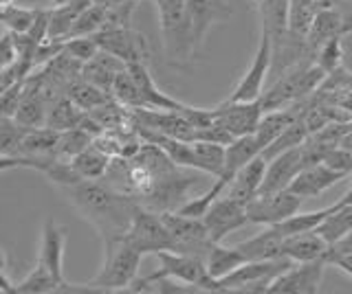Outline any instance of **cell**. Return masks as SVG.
I'll return each instance as SVG.
<instances>
[{"label":"cell","mask_w":352,"mask_h":294,"mask_svg":"<svg viewBox=\"0 0 352 294\" xmlns=\"http://www.w3.org/2000/svg\"><path fill=\"white\" fill-rule=\"evenodd\" d=\"M60 191L77 215L99 233L102 242L126 235L132 213L139 204L132 195L119 193L99 180H80L69 187H60Z\"/></svg>","instance_id":"6da1fadb"},{"label":"cell","mask_w":352,"mask_h":294,"mask_svg":"<svg viewBox=\"0 0 352 294\" xmlns=\"http://www.w3.org/2000/svg\"><path fill=\"white\" fill-rule=\"evenodd\" d=\"M141 255L124 237L104 239V266L97 275L84 283V292H124L137 277Z\"/></svg>","instance_id":"7a4b0ae2"},{"label":"cell","mask_w":352,"mask_h":294,"mask_svg":"<svg viewBox=\"0 0 352 294\" xmlns=\"http://www.w3.org/2000/svg\"><path fill=\"white\" fill-rule=\"evenodd\" d=\"M289 257H275L262 261H245L227 277L218 279V292H267L269 283L289 268Z\"/></svg>","instance_id":"3957f363"},{"label":"cell","mask_w":352,"mask_h":294,"mask_svg":"<svg viewBox=\"0 0 352 294\" xmlns=\"http://www.w3.org/2000/svg\"><path fill=\"white\" fill-rule=\"evenodd\" d=\"M196 184H198V176L187 173L183 167H174L154 178L150 191L146 195H141L137 202L157 213L176 211L187 200V191L196 187Z\"/></svg>","instance_id":"277c9868"},{"label":"cell","mask_w":352,"mask_h":294,"mask_svg":"<svg viewBox=\"0 0 352 294\" xmlns=\"http://www.w3.org/2000/svg\"><path fill=\"white\" fill-rule=\"evenodd\" d=\"M124 239L141 257L150 253L157 255L159 250H172V237L161 220V213L150 211L141 204H137L135 213H132Z\"/></svg>","instance_id":"5b68a950"},{"label":"cell","mask_w":352,"mask_h":294,"mask_svg":"<svg viewBox=\"0 0 352 294\" xmlns=\"http://www.w3.org/2000/svg\"><path fill=\"white\" fill-rule=\"evenodd\" d=\"M161 220L172 237V250L205 259L209 246H212V239H209L201 217H187L176 211H165L161 213Z\"/></svg>","instance_id":"8992f818"},{"label":"cell","mask_w":352,"mask_h":294,"mask_svg":"<svg viewBox=\"0 0 352 294\" xmlns=\"http://www.w3.org/2000/svg\"><path fill=\"white\" fill-rule=\"evenodd\" d=\"M157 259H159V272L163 277L187 283L194 290L218 292V281L207 275L203 259L185 253H176V250H159Z\"/></svg>","instance_id":"52a82bcc"},{"label":"cell","mask_w":352,"mask_h":294,"mask_svg":"<svg viewBox=\"0 0 352 294\" xmlns=\"http://www.w3.org/2000/svg\"><path fill=\"white\" fill-rule=\"evenodd\" d=\"M326 259L311 261H293L269 283L267 294H315L322 286V277L326 270Z\"/></svg>","instance_id":"ba28073f"},{"label":"cell","mask_w":352,"mask_h":294,"mask_svg":"<svg viewBox=\"0 0 352 294\" xmlns=\"http://www.w3.org/2000/svg\"><path fill=\"white\" fill-rule=\"evenodd\" d=\"M302 198L295 195L289 189L282 191H273V193H258L247 206V222L249 224H278L286 220L289 215L297 213L302 206Z\"/></svg>","instance_id":"9c48e42d"},{"label":"cell","mask_w":352,"mask_h":294,"mask_svg":"<svg viewBox=\"0 0 352 294\" xmlns=\"http://www.w3.org/2000/svg\"><path fill=\"white\" fill-rule=\"evenodd\" d=\"M93 38L99 49L113 53V56L119 58L124 64H135V62L148 64V58H150L148 40L143 38L137 29H132V27L106 29L95 34Z\"/></svg>","instance_id":"30bf717a"},{"label":"cell","mask_w":352,"mask_h":294,"mask_svg":"<svg viewBox=\"0 0 352 294\" xmlns=\"http://www.w3.org/2000/svg\"><path fill=\"white\" fill-rule=\"evenodd\" d=\"M271 71V36L262 29L260 45L256 56H253L251 66L242 75V79L236 84L234 93L229 95V101H256L264 93V82Z\"/></svg>","instance_id":"8fae6325"},{"label":"cell","mask_w":352,"mask_h":294,"mask_svg":"<svg viewBox=\"0 0 352 294\" xmlns=\"http://www.w3.org/2000/svg\"><path fill=\"white\" fill-rule=\"evenodd\" d=\"M201 220H203V224L207 228V235L212 242H223L229 233H234L245 224H249L247 213H245V204L231 200L223 193L207 206V211L203 213Z\"/></svg>","instance_id":"7c38bea8"},{"label":"cell","mask_w":352,"mask_h":294,"mask_svg":"<svg viewBox=\"0 0 352 294\" xmlns=\"http://www.w3.org/2000/svg\"><path fill=\"white\" fill-rule=\"evenodd\" d=\"M214 121L220 123L229 134L234 136H245L253 134L260 117H262V103L256 101H223L220 106L212 108Z\"/></svg>","instance_id":"4fadbf2b"},{"label":"cell","mask_w":352,"mask_h":294,"mask_svg":"<svg viewBox=\"0 0 352 294\" xmlns=\"http://www.w3.org/2000/svg\"><path fill=\"white\" fill-rule=\"evenodd\" d=\"M306 167V160L302 154V145L293 149H286L282 154L267 160V169H264V178L258 193H273L282 191L291 184V180Z\"/></svg>","instance_id":"5bb4252c"},{"label":"cell","mask_w":352,"mask_h":294,"mask_svg":"<svg viewBox=\"0 0 352 294\" xmlns=\"http://www.w3.org/2000/svg\"><path fill=\"white\" fill-rule=\"evenodd\" d=\"M185 12L187 20H190L196 51L205 42L209 29L231 16V9L225 0H185Z\"/></svg>","instance_id":"9a60e30c"},{"label":"cell","mask_w":352,"mask_h":294,"mask_svg":"<svg viewBox=\"0 0 352 294\" xmlns=\"http://www.w3.org/2000/svg\"><path fill=\"white\" fill-rule=\"evenodd\" d=\"M64 246H66V226L58 224L53 217H47L42 224V233H40L36 266L49 270L58 281H64V270H62Z\"/></svg>","instance_id":"2e32d148"},{"label":"cell","mask_w":352,"mask_h":294,"mask_svg":"<svg viewBox=\"0 0 352 294\" xmlns=\"http://www.w3.org/2000/svg\"><path fill=\"white\" fill-rule=\"evenodd\" d=\"M344 178H346L344 173L330 169L326 162H315V165H308L297 173L286 189L293 191L295 195H300L302 200H311V198H317V195H322L328 187H333V184H337Z\"/></svg>","instance_id":"e0dca14e"},{"label":"cell","mask_w":352,"mask_h":294,"mask_svg":"<svg viewBox=\"0 0 352 294\" xmlns=\"http://www.w3.org/2000/svg\"><path fill=\"white\" fill-rule=\"evenodd\" d=\"M264 169H267V158H264L262 154H258L256 158H251L247 165H242L236 171V176L229 180L223 195L247 206L260 191Z\"/></svg>","instance_id":"ac0fdd59"},{"label":"cell","mask_w":352,"mask_h":294,"mask_svg":"<svg viewBox=\"0 0 352 294\" xmlns=\"http://www.w3.org/2000/svg\"><path fill=\"white\" fill-rule=\"evenodd\" d=\"M126 71L135 82V86L141 93V99H143V108H152V110H181L183 101L174 99V97L165 95L157 84H154L152 75L148 71V64H126Z\"/></svg>","instance_id":"d6986e66"},{"label":"cell","mask_w":352,"mask_h":294,"mask_svg":"<svg viewBox=\"0 0 352 294\" xmlns=\"http://www.w3.org/2000/svg\"><path fill=\"white\" fill-rule=\"evenodd\" d=\"M121 71H126V64L119 58H115L113 53L99 49L91 60L82 64V79L95 84L97 88H102L110 95L113 82Z\"/></svg>","instance_id":"ffe728a7"},{"label":"cell","mask_w":352,"mask_h":294,"mask_svg":"<svg viewBox=\"0 0 352 294\" xmlns=\"http://www.w3.org/2000/svg\"><path fill=\"white\" fill-rule=\"evenodd\" d=\"M47 108L49 103L44 101V97L38 93V88L29 79H25V88H22L20 103L14 112V119L20 127H42L47 123Z\"/></svg>","instance_id":"44dd1931"},{"label":"cell","mask_w":352,"mask_h":294,"mask_svg":"<svg viewBox=\"0 0 352 294\" xmlns=\"http://www.w3.org/2000/svg\"><path fill=\"white\" fill-rule=\"evenodd\" d=\"M328 250V244L315 231L297 233L282 239V257H289L291 261H311L322 259Z\"/></svg>","instance_id":"7402d4cb"},{"label":"cell","mask_w":352,"mask_h":294,"mask_svg":"<svg viewBox=\"0 0 352 294\" xmlns=\"http://www.w3.org/2000/svg\"><path fill=\"white\" fill-rule=\"evenodd\" d=\"M58 136H60L58 130L47 127V125L25 130V134L20 138L18 156H25L31 160L55 156L53 151H55V143H58Z\"/></svg>","instance_id":"603a6c76"},{"label":"cell","mask_w":352,"mask_h":294,"mask_svg":"<svg viewBox=\"0 0 352 294\" xmlns=\"http://www.w3.org/2000/svg\"><path fill=\"white\" fill-rule=\"evenodd\" d=\"M335 36H344L341 34V14L335 7L317 9V14L306 34V45L313 51V58H315V51Z\"/></svg>","instance_id":"cb8c5ba5"},{"label":"cell","mask_w":352,"mask_h":294,"mask_svg":"<svg viewBox=\"0 0 352 294\" xmlns=\"http://www.w3.org/2000/svg\"><path fill=\"white\" fill-rule=\"evenodd\" d=\"M247 261H262V259H275L282 257V237L273 226L264 228L256 237H249L245 242L236 244Z\"/></svg>","instance_id":"d4e9b609"},{"label":"cell","mask_w":352,"mask_h":294,"mask_svg":"<svg viewBox=\"0 0 352 294\" xmlns=\"http://www.w3.org/2000/svg\"><path fill=\"white\" fill-rule=\"evenodd\" d=\"M260 145L253 134H245V136H236L231 143L225 145V167L220 178H225L227 182L236 176V171L247 165L251 158H256L260 154Z\"/></svg>","instance_id":"484cf974"},{"label":"cell","mask_w":352,"mask_h":294,"mask_svg":"<svg viewBox=\"0 0 352 294\" xmlns=\"http://www.w3.org/2000/svg\"><path fill=\"white\" fill-rule=\"evenodd\" d=\"M203 261H205L207 275L218 281V279L227 277L231 270H236L238 266L245 264L247 259L242 257V253L236 246L229 248V246H223L220 242H212V246H209Z\"/></svg>","instance_id":"4316f807"},{"label":"cell","mask_w":352,"mask_h":294,"mask_svg":"<svg viewBox=\"0 0 352 294\" xmlns=\"http://www.w3.org/2000/svg\"><path fill=\"white\" fill-rule=\"evenodd\" d=\"M317 235H322L324 242L330 246L339 242L341 237H346L348 233H352V204H339L333 213H328L322 222L315 228Z\"/></svg>","instance_id":"83f0119b"},{"label":"cell","mask_w":352,"mask_h":294,"mask_svg":"<svg viewBox=\"0 0 352 294\" xmlns=\"http://www.w3.org/2000/svg\"><path fill=\"white\" fill-rule=\"evenodd\" d=\"M86 117V112L82 108H77L69 97L62 95L55 101L49 103L47 108V127H53L62 132V130H71V127H80L82 119Z\"/></svg>","instance_id":"f1b7e54d"},{"label":"cell","mask_w":352,"mask_h":294,"mask_svg":"<svg viewBox=\"0 0 352 294\" xmlns=\"http://www.w3.org/2000/svg\"><path fill=\"white\" fill-rule=\"evenodd\" d=\"M69 162H71V167L75 169V173L82 180H99L106 173L108 165H110V156L102 154L97 147L88 145L77 156H73Z\"/></svg>","instance_id":"f546056e"},{"label":"cell","mask_w":352,"mask_h":294,"mask_svg":"<svg viewBox=\"0 0 352 294\" xmlns=\"http://www.w3.org/2000/svg\"><path fill=\"white\" fill-rule=\"evenodd\" d=\"M335 209H337V202H335V204H330V206H326V209L313 211V213H300V211H297V213H293V215L286 217V220H282V222H278V224H269V226H273L275 231L280 233V237L284 239V237H291V235H297V233L315 231L317 224L322 222L328 213H333Z\"/></svg>","instance_id":"4dcf8cb0"},{"label":"cell","mask_w":352,"mask_h":294,"mask_svg":"<svg viewBox=\"0 0 352 294\" xmlns=\"http://www.w3.org/2000/svg\"><path fill=\"white\" fill-rule=\"evenodd\" d=\"M196 171L209 173V176L218 178L225 167V145L209 143V140H192Z\"/></svg>","instance_id":"1f68e13d"},{"label":"cell","mask_w":352,"mask_h":294,"mask_svg":"<svg viewBox=\"0 0 352 294\" xmlns=\"http://www.w3.org/2000/svg\"><path fill=\"white\" fill-rule=\"evenodd\" d=\"M317 9L319 7L315 0H289V9H286V31H289L291 36L306 40L308 27H311Z\"/></svg>","instance_id":"d6a6232c"},{"label":"cell","mask_w":352,"mask_h":294,"mask_svg":"<svg viewBox=\"0 0 352 294\" xmlns=\"http://www.w3.org/2000/svg\"><path fill=\"white\" fill-rule=\"evenodd\" d=\"M308 136H311V134H308V127L304 123V117H300V119H295V121L289 127H284V132L275 136L271 143L260 151V154L267 158V160H271L273 156L282 154V151H286V149H293L297 145H302Z\"/></svg>","instance_id":"836d02e7"},{"label":"cell","mask_w":352,"mask_h":294,"mask_svg":"<svg viewBox=\"0 0 352 294\" xmlns=\"http://www.w3.org/2000/svg\"><path fill=\"white\" fill-rule=\"evenodd\" d=\"M64 95L69 97V99L77 106V108H82L84 112H91L93 108L97 106H102L104 101L110 99V95L102 88H97L95 84L91 82H86V79H75L69 88L64 90Z\"/></svg>","instance_id":"e575fe53"},{"label":"cell","mask_w":352,"mask_h":294,"mask_svg":"<svg viewBox=\"0 0 352 294\" xmlns=\"http://www.w3.org/2000/svg\"><path fill=\"white\" fill-rule=\"evenodd\" d=\"M93 143V134L86 132L82 127H71V130H62L58 136V143H55L53 154L62 158V160H71L73 156L80 154L82 149H86Z\"/></svg>","instance_id":"d590c367"},{"label":"cell","mask_w":352,"mask_h":294,"mask_svg":"<svg viewBox=\"0 0 352 294\" xmlns=\"http://www.w3.org/2000/svg\"><path fill=\"white\" fill-rule=\"evenodd\" d=\"M106 23V7L102 5H91L75 18V23L69 31V38H80V36H95L104 29Z\"/></svg>","instance_id":"8d00e7d4"},{"label":"cell","mask_w":352,"mask_h":294,"mask_svg":"<svg viewBox=\"0 0 352 294\" xmlns=\"http://www.w3.org/2000/svg\"><path fill=\"white\" fill-rule=\"evenodd\" d=\"M38 9H29V7H18L14 3L9 5H0V25H3L11 34H27L33 18H36Z\"/></svg>","instance_id":"74e56055"},{"label":"cell","mask_w":352,"mask_h":294,"mask_svg":"<svg viewBox=\"0 0 352 294\" xmlns=\"http://www.w3.org/2000/svg\"><path fill=\"white\" fill-rule=\"evenodd\" d=\"M110 97L121 103L128 110H135V108H143V99H141V93L132 82V77L128 75V71H121L115 82H113V88H110Z\"/></svg>","instance_id":"f35d334b"},{"label":"cell","mask_w":352,"mask_h":294,"mask_svg":"<svg viewBox=\"0 0 352 294\" xmlns=\"http://www.w3.org/2000/svg\"><path fill=\"white\" fill-rule=\"evenodd\" d=\"M341 38H344V36L330 38L328 42H324V45L315 51V64L326 75H335L341 69V62H344V47H341Z\"/></svg>","instance_id":"ab89813d"},{"label":"cell","mask_w":352,"mask_h":294,"mask_svg":"<svg viewBox=\"0 0 352 294\" xmlns=\"http://www.w3.org/2000/svg\"><path fill=\"white\" fill-rule=\"evenodd\" d=\"M22 134L25 127H20L14 117H0V156H18Z\"/></svg>","instance_id":"60d3db41"},{"label":"cell","mask_w":352,"mask_h":294,"mask_svg":"<svg viewBox=\"0 0 352 294\" xmlns=\"http://www.w3.org/2000/svg\"><path fill=\"white\" fill-rule=\"evenodd\" d=\"M62 51L66 53L69 58L77 60V62H88L95 53L99 51L97 42L93 36H80V38H66L62 40Z\"/></svg>","instance_id":"b9f144b4"},{"label":"cell","mask_w":352,"mask_h":294,"mask_svg":"<svg viewBox=\"0 0 352 294\" xmlns=\"http://www.w3.org/2000/svg\"><path fill=\"white\" fill-rule=\"evenodd\" d=\"M322 162H326V165L330 169H335L339 173H344V176H352V151L344 149V147H333L326 151V156L322 158Z\"/></svg>","instance_id":"7bdbcfd3"},{"label":"cell","mask_w":352,"mask_h":294,"mask_svg":"<svg viewBox=\"0 0 352 294\" xmlns=\"http://www.w3.org/2000/svg\"><path fill=\"white\" fill-rule=\"evenodd\" d=\"M22 88H25V79L11 84L9 88L0 93V117H14L22 97Z\"/></svg>","instance_id":"ee69618b"},{"label":"cell","mask_w":352,"mask_h":294,"mask_svg":"<svg viewBox=\"0 0 352 294\" xmlns=\"http://www.w3.org/2000/svg\"><path fill=\"white\" fill-rule=\"evenodd\" d=\"M47 29H49V9H38L27 36L36 42H42V40H47Z\"/></svg>","instance_id":"f6af8a7d"},{"label":"cell","mask_w":352,"mask_h":294,"mask_svg":"<svg viewBox=\"0 0 352 294\" xmlns=\"http://www.w3.org/2000/svg\"><path fill=\"white\" fill-rule=\"evenodd\" d=\"M16 62V45H14V34L5 31L0 36V71L7 69L9 64Z\"/></svg>","instance_id":"bcb514c9"},{"label":"cell","mask_w":352,"mask_h":294,"mask_svg":"<svg viewBox=\"0 0 352 294\" xmlns=\"http://www.w3.org/2000/svg\"><path fill=\"white\" fill-rule=\"evenodd\" d=\"M31 158L25 156H0V173H5L9 169H18V167H29L31 169Z\"/></svg>","instance_id":"7dc6e473"},{"label":"cell","mask_w":352,"mask_h":294,"mask_svg":"<svg viewBox=\"0 0 352 294\" xmlns=\"http://www.w3.org/2000/svg\"><path fill=\"white\" fill-rule=\"evenodd\" d=\"M341 14V34H352V7H348L346 12H339Z\"/></svg>","instance_id":"c3c4849f"},{"label":"cell","mask_w":352,"mask_h":294,"mask_svg":"<svg viewBox=\"0 0 352 294\" xmlns=\"http://www.w3.org/2000/svg\"><path fill=\"white\" fill-rule=\"evenodd\" d=\"M0 292L14 294V283H11V279L7 277V272L3 268H0Z\"/></svg>","instance_id":"681fc988"},{"label":"cell","mask_w":352,"mask_h":294,"mask_svg":"<svg viewBox=\"0 0 352 294\" xmlns=\"http://www.w3.org/2000/svg\"><path fill=\"white\" fill-rule=\"evenodd\" d=\"M95 5H102V7H115L121 3H139V0H93Z\"/></svg>","instance_id":"f907efd6"},{"label":"cell","mask_w":352,"mask_h":294,"mask_svg":"<svg viewBox=\"0 0 352 294\" xmlns=\"http://www.w3.org/2000/svg\"><path fill=\"white\" fill-rule=\"evenodd\" d=\"M339 147H344V149H348V151H352V130L350 132L341 138V143H339Z\"/></svg>","instance_id":"816d5d0a"},{"label":"cell","mask_w":352,"mask_h":294,"mask_svg":"<svg viewBox=\"0 0 352 294\" xmlns=\"http://www.w3.org/2000/svg\"><path fill=\"white\" fill-rule=\"evenodd\" d=\"M339 204H352V184L348 187V191L341 195V200H339Z\"/></svg>","instance_id":"f5cc1de1"},{"label":"cell","mask_w":352,"mask_h":294,"mask_svg":"<svg viewBox=\"0 0 352 294\" xmlns=\"http://www.w3.org/2000/svg\"><path fill=\"white\" fill-rule=\"evenodd\" d=\"M7 266H9V257L5 253V248H0V268L7 270Z\"/></svg>","instance_id":"db71d44e"},{"label":"cell","mask_w":352,"mask_h":294,"mask_svg":"<svg viewBox=\"0 0 352 294\" xmlns=\"http://www.w3.org/2000/svg\"><path fill=\"white\" fill-rule=\"evenodd\" d=\"M71 3V0H53V7H60V5H66Z\"/></svg>","instance_id":"11a10c76"},{"label":"cell","mask_w":352,"mask_h":294,"mask_svg":"<svg viewBox=\"0 0 352 294\" xmlns=\"http://www.w3.org/2000/svg\"><path fill=\"white\" fill-rule=\"evenodd\" d=\"M9 3H14V0H0V5H9Z\"/></svg>","instance_id":"9f6ffc18"},{"label":"cell","mask_w":352,"mask_h":294,"mask_svg":"<svg viewBox=\"0 0 352 294\" xmlns=\"http://www.w3.org/2000/svg\"><path fill=\"white\" fill-rule=\"evenodd\" d=\"M253 3H256V5H260V0H253Z\"/></svg>","instance_id":"6f0895ef"}]
</instances>
